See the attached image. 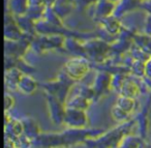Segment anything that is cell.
<instances>
[{
	"mask_svg": "<svg viewBox=\"0 0 151 148\" xmlns=\"http://www.w3.org/2000/svg\"><path fill=\"white\" fill-rule=\"evenodd\" d=\"M89 62L86 58L82 56L73 57L67 60L64 64L65 75L73 81H79L83 79L89 71Z\"/></svg>",
	"mask_w": 151,
	"mask_h": 148,
	"instance_id": "obj_1",
	"label": "cell"
},
{
	"mask_svg": "<svg viewBox=\"0 0 151 148\" xmlns=\"http://www.w3.org/2000/svg\"><path fill=\"white\" fill-rule=\"evenodd\" d=\"M88 118L86 115V110L83 109L65 107L64 123L73 129H82L87 125Z\"/></svg>",
	"mask_w": 151,
	"mask_h": 148,
	"instance_id": "obj_2",
	"label": "cell"
},
{
	"mask_svg": "<svg viewBox=\"0 0 151 148\" xmlns=\"http://www.w3.org/2000/svg\"><path fill=\"white\" fill-rule=\"evenodd\" d=\"M112 47L103 40H91L84 45L85 53L94 61H103Z\"/></svg>",
	"mask_w": 151,
	"mask_h": 148,
	"instance_id": "obj_3",
	"label": "cell"
},
{
	"mask_svg": "<svg viewBox=\"0 0 151 148\" xmlns=\"http://www.w3.org/2000/svg\"><path fill=\"white\" fill-rule=\"evenodd\" d=\"M23 76V71L18 67H7L4 71V84L6 88L11 90L18 89V85Z\"/></svg>",
	"mask_w": 151,
	"mask_h": 148,
	"instance_id": "obj_4",
	"label": "cell"
},
{
	"mask_svg": "<svg viewBox=\"0 0 151 148\" xmlns=\"http://www.w3.org/2000/svg\"><path fill=\"white\" fill-rule=\"evenodd\" d=\"M4 131L6 134V138L14 140L16 142V140L19 137H21L22 135H24V123L22 120L16 118H12L9 121H6L4 126Z\"/></svg>",
	"mask_w": 151,
	"mask_h": 148,
	"instance_id": "obj_5",
	"label": "cell"
},
{
	"mask_svg": "<svg viewBox=\"0 0 151 148\" xmlns=\"http://www.w3.org/2000/svg\"><path fill=\"white\" fill-rule=\"evenodd\" d=\"M49 107H50V112L52 115V118L54 119V122H64L65 106L61 104L60 100H57L55 96H51L49 98Z\"/></svg>",
	"mask_w": 151,
	"mask_h": 148,
	"instance_id": "obj_6",
	"label": "cell"
},
{
	"mask_svg": "<svg viewBox=\"0 0 151 148\" xmlns=\"http://www.w3.org/2000/svg\"><path fill=\"white\" fill-rule=\"evenodd\" d=\"M116 9V3L112 2L111 0H99L95 4V15L99 18L109 17L114 15Z\"/></svg>",
	"mask_w": 151,
	"mask_h": 148,
	"instance_id": "obj_7",
	"label": "cell"
},
{
	"mask_svg": "<svg viewBox=\"0 0 151 148\" xmlns=\"http://www.w3.org/2000/svg\"><path fill=\"white\" fill-rule=\"evenodd\" d=\"M101 25L111 35L119 34L120 31H121V23H120V21L115 15L101 19Z\"/></svg>",
	"mask_w": 151,
	"mask_h": 148,
	"instance_id": "obj_8",
	"label": "cell"
},
{
	"mask_svg": "<svg viewBox=\"0 0 151 148\" xmlns=\"http://www.w3.org/2000/svg\"><path fill=\"white\" fill-rule=\"evenodd\" d=\"M111 80L112 75H109V74L105 73V71H99L96 77H95L94 85H93L95 94L103 93V92H105V90L111 87Z\"/></svg>",
	"mask_w": 151,
	"mask_h": 148,
	"instance_id": "obj_9",
	"label": "cell"
},
{
	"mask_svg": "<svg viewBox=\"0 0 151 148\" xmlns=\"http://www.w3.org/2000/svg\"><path fill=\"white\" fill-rule=\"evenodd\" d=\"M38 87L37 82L30 75H24L18 85V90L23 94H33Z\"/></svg>",
	"mask_w": 151,
	"mask_h": 148,
	"instance_id": "obj_10",
	"label": "cell"
},
{
	"mask_svg": "<svg viewBox=\"0 0 151 148\" xmlns=\"http://www.w3.org/2000/svg\"><path fill=\"white\" fill-rule=\"evenodd\" d=\"M118 93H119L120 95L130 96V97L136 98L137 96L140 94V87H139V85L134 80L126 77V79L123 81V83H122Z\"/></svg>",
	"mask_w": 151,
	"mask_h": 148,
	"instance_id": "obj_11",
	"label": "cell"
},
{
	"mask_svg": "<svg viewBox=\"0 0 151 148\" xmlns=\"http://www.w3.org/2000/svg\"><path fill=\"white\" fill-rule=\"evenodd\" d=\"M4 38L6 40H20L22 38V29L14 20L6 22L4 26Z\"/></svg>",
	"mask_w": 151,
	"mask_h": 148,
	"instance_id": "obj_12",
	"label": "cell"
},
{
	"mask_svg": "<svg viewBox=\"0 0 151 148\" xmlns=\"http://www.w3.org/2000/svg\"><path fill=\"white\" fill-rule=\"evenodd\" d=\"M30 9L29 0H9V9L17 17L26 16Z\"/></svg>",
	"mask_w": 151,
	"mask_h": 148,
	"instance_id": "obj_13",
	"label": "cell"
},
{
	"mask_svg": "<svg viewBox=\"0 0 151 148\" xmlns=\"http://www.w3.org/2000/svg\"><path fill=\"white\" fill-rule=\"evenodd\" d=\"M116 105L130 115L134 111V109H136L137 103H136V98L134 97H130V96H125V95H119V97L116 100Z\"/></svg>",
	"mask_w": 151,
	"mask_h": 148,
	"instance_id": "obj_14",
	"label": "cell"
},
{
	"mask_svg": "<svg viewBox=\"0 0 151 148\" xmlns=\"http://www.w3.org/2000/svg\"><path fill=\"white\" fill-rule=\"evenodd\" d=\"M89 98L85 97V96L81 95V94H76V95L71 96L66 103H65V107H71V108H77V109H83V110H87L89 107Z\"/></svg>",
	"mask_w": 151,
	"mask_h": 148,
	"instance_id": "obj_15",
	"label": "cell"
},
{
	"mask_svg": "<svg viewBox=\"0 0 151 148\" xmlns=\"http://www.w3.org/2000/svg\"><path fill=\"white\" fill-rule=\"evenodd\" d=\"M24 123V134L27 136L28 138L32 139V138L37 137L40 134V127H38L37 123L31 118H28L27 120H23Z\"/></svg>",
	"mask_w": 151,
	"mask_h": 148,
	"instance_id": "obj_16",
	"label": "cell"
},
{
	"mask_svg": "<svg viewBox=\"0 0 151 148\" xmlns=\"http://www.w3.org/2000/svg\"><path fill=\"white\" fill-rule=\"evenodd\" d=\"M129 73L134 77H145V61L134 59L129 66Z\"/></svg>",
	"mask_w": 151,
	"mask_h": 148,
	"instance_id": "obj_17",
	"label": "cell"
},
{
	"mask_svg": "<svg viewBox=\"0 0 151 148\" xmlns=\"http://www.w3.org/2000/svg\"><path fill=\"white\" fill-rule=\"evenodd\" d=\"M111 115H112V118L114 119L115 121L119 123H123L124 121H126L129 117V114L126 113L125 111L122 110L120 107H118L117 105H114L113 108L111 110Z\"/></svg>",
	"mask_w": 151,
	"mask_h": 148,
	"instance_id": "obj_18",
	"label": "cell"
},
{
	"mask_svg": "<svg viewBox=\"0 0 151 148\" xmlns=\"http://www.w3.org/2000/svg\"><path fill=\"white\" fill-rule=\"evenodd\" d=\"M140 143H141V140L138 137L128 135V136H124L120 140L119 146L120 147H138V146H140Z\"/></svg>",
	"mask_w": 151,
	"mask_h": 148,
	"instance_id": "obj_19",
	"label": "cell"
},
{
	"mask_svg": "<svg viewBox=\"0 0 151 148\" xmlns=\"http://www.w3.org/2000/svg\"><path fill=\"white\" fill-rule=\"evenodd\" d=\"M137 45L140 48H142L145 52H147L149 55H151V35H141L137 38Z\"/></svg>",
	"mask_w": 151,
	"mask_h": 148,
	"instance_id": "obj_20",
	"label": "cell"
},
{
	"mask_svg": "<svg viewBox=\"0 0 151 148\" xmlns=\"http://www.w3.org/2000/svg\"><path fill=\"white\" fill-rule=\"evenodd\" d=\"M127 76L122 75V74H118V75H113L112 76V80H111V87L112 89H114L115 91L119 92L120 87H121L123 81L126 79Z\"/></svg>",
	"mask_w": 151,
	"mask_h": 148,
	"instance_id": "obj_21",
	"label": "cell"
},
{
	"mask_svg": "<svg viewBox=\"0 0 151 148\" xmlns=\"http://www.w3.org/2000/svg\"><path fill=\"white\" fill-rule=\"evenodd\" d=\"M15 106V98L12 94L5 93L4 94V111L9 112V110H12V108Z\"/></svg>",
	"mask_w": 151,
	"mask_h": 148,
	"instance_id": "obj_22",
	"label": "cell"
},
{
	"mask_svg": "<svg viewBox=\"0 0 151 148\" xmlns=\"http://www.w3.org/2000/svg\"><path fill=\"white\" fill-rule=\"evenodd\" d=\"M145 34H147V35H151V15L150 14H148L146 17V19H145Z\"/></svg>",
	"mask_w": 151,
	"mask_h": 148,
	"instance_id": "obj_23",
	"label": "cell"
},
{
	"mask_svg": "<svg viewBox=\"0 0 151 148\" xmlns=\"http://www.w3.org/2000/svg\"><path fill=\"white\" fill-rule=\"evenodd\" d=\"M145 77L151 80V57L145 62Z\"/></svg>",
	"mask_w": 151,
	"mask_h": 148,
	"instance_id": "obj_24",
	"label": "cell"
},
{
	"mask_svg": "<svg viewBox=\"0 0 151 148\" xmlns=\"http://www.w3.org/2000/svg\"><path fill=\"white\" fill-rule=\"evenodd\" d=\"M140 6L143 7L145 11L148 12V14L151 15V0H142Z\"/></svg>",
	"mask_w": 151,
	"mask_h": 148,
	"instance_id": "obj_25",
	"label": "cell"
},
{
	"mask_svg": "<svg viewBox=\"0 0 151 148\" xmlns=\"http://www.w3.org/2000/svg\"><path fill=\"white\" fill-rule=\"evenodd\" d=\"M29 3L30 6H42V5H45L44 0H29Z\"/></svg>",
	"mask_w": 151,
	"mask_h": 148,
	"instance_id": "obj_26",
	"label": "cell"
},
{
	"mask_svg": "<svg viewBox=\"0 0 151 148\" xmlns=\"http://www.w3.org/2000/svg\"><path fill=\"white\" fill-rule=\"evenodd\" d=\"M45 2V5L48 7H53L55 4H56L57 0H44Z\"/></svg>",
	"mask_w": 151,
	"mask_h": 148,
	"instance_id": "obj_27",
	"label": "cell"
},
{
	"mask_svg": "<svg viewBox=\"0 0 151 148\" xmlns=\"http://www.w3.org/2000/svg\"><path fill=\"white\" fill-rule=\"evenodd\" d=\"M112 2H114V3H116V4H117L118 2H119V1H121V0H111Z\"/></svg>",
	"mask_w": 151,
	"mask_h": 148,
	"instance_id": "obj_28",
	"label": "cell"
}]
</instances>
